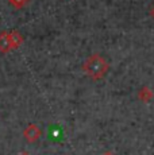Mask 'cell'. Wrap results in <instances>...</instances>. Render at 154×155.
Returning <instances> with one entry per match:
<instances>
[{"mask_svg": "<svg viewBox=\"0 0 154 155\" xmlns=\"http://www.w3.org/2000/svg\"><path fill=\"white\" fill-rule=\"evenodd\" d=\"M108 69H109L108 62L104 59V57H102L100 54H92L91 57H88L87 61L82 65V70L95 81L102 80L107 74Z\"/></svg>", "mask_w": 154, "mask_h": 155, "instance_id": "cell-1", "label": "cell"}, {"mask_svg": "<svg viewBox=\"0 0 154 155\" xmlns=\"http://www.w3.org/2000/svg\"><path fill=\"white\" fill-rule=\"evenodd\" d=\"M23 135H25V138H26V140L27 142L34 143V142H37L38 139H39L41 130L35 126V124H28V126L25 128V131H23Z\"/></svg>", "mask_w": 154, "mask_h": 155, "instance_id": "cell-2", "label": "cell"}, {"mask_svg": "<svg viewBox=\"0 0 154 155\" xmlns=\"http://www.w3.org/2000/svg\"><path fill=\"white\" fill-rule=\"evenodd\" d=\"M11 50V42H10V34L5 31L0 32V51L8 53Z\"/></svg>", "mask_w": 154, "mask_h": 155, "instance_id": "cell-3", "label": "cell"}, {"mask_svg": "<svg viewBox=\"0 0 154 155\" xmlns=\"http://www.w3.org/2000/svg\"><path fill=\"white\" fill-rule=\"evenodd\" d=\"M154 97V93L152 92V89L147 88V86H143V88L139 89L138 92V99L142 101V103H149Z\"/></svg>", "mask_w": 154, "mask_h": 155, "instance_id": "cell-4", "label": "cell"}, {"mask_svg": "<svg viewBox=\"0 0 154 155\" xmlns=\"http://www.w3.org/2000/svg\"><path fill=\"white\" fill-rule=\"evenodd\" d=\"M10 42H11V49H18L23 42V37L19 31H11L10 32Z\"/></svg>", "mask_w": 154, "mask_h": 155, "instance_id": "cell-5", "label": "cell"}, {"mask_svg": "<svg viewBox=\"0 0 154 155\" xmlns=\"http://www.w3.org/2000/svg\"><path fill=\"white\" fill-rule=\"evenodd\" d=\"M8 2H10V4L12 5V7H15V8H23L28 3V0H8Z\"/></svg>", "mask_w": 154, "mask_h": 155, "instance_id": "cell-6", "label": "cell"}, {"mask_svg": "<svg viewBox=\"0 0 154 155\" xmlns=\"http://www.w3.org/2000/svg\"><path fill=\"white\" fill-rule=\"evenodd\" d=\"M150 16H152L153 19H154V5H153L152 8H150Z\"/></svg>", "mask_w": 154, "mask_h": 155, "instance_id": "cell-7", "label": "cell"}, {"mask_svg": "<svg viewBox=\"0 0 154 155\" xmlns=\"http://www.w3.org/2000/svg\"><path fill=\"white\" fill-rule=\"evenodd\" d=\"M103 155H114V154H112V153H109V151H107V153H104Z\"/></svg>", "mask_w": 154, "mask_h": 155, "instance_id": "cell-8", "label": "cell"}, {"mask_svg": "<svg viewBox=\"0 0 154 155\" xmlns=\"http://www.w3.org/2000/svg\"><path fill=\"white\" fill-rule=\"evenodd\" d=\"M19 155H30V154H28V153H26V151H25V153H20Z\"/></svg>", "mask_w": 154, "mask_h": 155, "instance_id": "cell-9", "label": "cell"}]
</instances>
